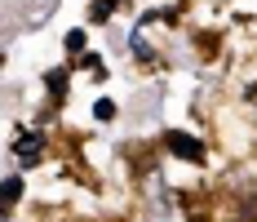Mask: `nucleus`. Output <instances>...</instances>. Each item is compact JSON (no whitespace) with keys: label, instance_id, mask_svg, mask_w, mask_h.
Wrapping results in <instances>:
<instances>
[{"label":"nucleus","instance_id":"obj_6","mask_svg":"<svg viewBox=\"0 0 257 222\" xmlns=\"http://www.w3.org/2000/svg\"><path fill=\"white\" fill-rule=\"evenodd\" d=\"M93 116H98V120H111V116H115V102L98 98V102H93Z\"/></svg>","mask_w":257,"mask_h":222},{"label":"nucleus","instance_id":"obj_7","mask_svg":"<svg viewBox=\"0 0 257 222\" xmlns=\"http://www.w3.org/2000/svg\"><path fill=\"white\" fill-rule=\"evenodd\" d=\"M67 49H71V53L84 49V31H71V36H67Z\"/></svg>","mask_w":257,"mask_h":222},{"label":"nucleus","instance_id":"obj_3","mask_svg":"<svg viewBox=\"0 0 257 222\" xmlns=\"http://www.w3.org/2000/svg\"><path fill=\"white\" fill-rule=\"evenodd\" d=\"M128 49H133V58H142V62H155V53H151V45L142 40V31H133V36H128Z\"/></svg>","mask_w":257,"mask_h":222},{"label":"nucleus","instance_id":"obj_2","mask_svg":"<svg viewBox=\"0 0 257 222\" xmlns=\"http://www.w3.org/2000/svg\"><path fill=\"white\" fill-rule=\"evenodd\" d=\"M18 160H23V165H36V160H40V151H45V138H40V133H27V138H18Z\"/></svg>","mask_w":257,"mask_h":222},{"label":"nucleus","instance_id":"obj_4","mask_svg":"<svg viewBox=\"0 0 257 222\" xmlns=\"http://www.w3.org/2000/svg\"><path fill=\"white\" fill-rule=\"evenodd\" d=\"M0 196H5V204H18V196H23V178H5Z\"/></svg>","mask_w":257,"mask_h":222},{"label":"nucleus","instance_id":"obj_5","mask_svg":"<svg viewBox=\"0 0 257 222\" xmlns=\"http://www.w3.org/2000/svg\"><path fill=\"white\" fill-rule=\"evenodd\" d=\"M111 9H115V0H93V5H89V18H93V23H106Z\"/></svg>","mask_w":257,"mask_h":222},{"label":"nucleus","instance_id":"obj_8","mask_svg":"<svg viewBox=\"0 0 257 222\" xmlns=\"http://www.w3.org/2000/svg\"><path fill=\"white\" fill-rule=\"evenodd\" d=\"M62 80H67L62 71H49V89H53V94H62Z\"/></svg>","mask_w":257,"mask_h":222},{"label":"nucleus","instance_id":"obj_1","mask_svg":"<svg viewBox=\"0 0 257 222\" xmlns=\"http://www.w3.org/2000/svg\"><path fill=\"white\" fill-rule=\"evenodd\" d=\"M169 151L173 156H182V160H200L204 156V147H200V138H191V133H169Z\"/></svg>","mask_w":257,"mask_h":222}]
</instances>
